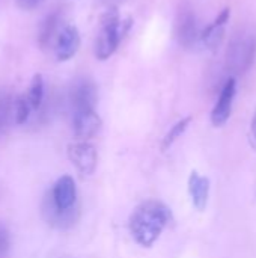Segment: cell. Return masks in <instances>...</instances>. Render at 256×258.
Wrapping results in <instances>:
<instances>
[{
  "instance_id": "obj_10",
  "label": "cell",
  "mask_w": 256,
  "mask_h": 258,
  "mask_svg": "<svg viewBox=\"0 0 256 258\" xmlns=\"http://www.w3.org/2000/svg\"><path fill=\"white\" fill-rule=\"evenodd\" d=\"M101 118L97 113V110H89V112H81V113H74L72 115V128L74 133L78 139L88 141L94 138L100 128H101Z\"/></svg>"
},
{
  "instance_id": "obj_11",
  "label": "cell",
  "mask_w": 256,
  "mask_h": 258,
  "mask_svg": "<svg viewBox=\"0 0 256 258\" xmlns=\"http://www.w3.org/2000/svg\"><path fill=\"white\" fill-rule=\"evenodd\" d=\"M229 20V8L223 9L219 17L210 24L207 26L199 36V41L207 47V48H217L223 39V33H225V26Z\"/></svg>"
},
{
  "instance_id": "obj_14",
  "label": "cell",
  "mask_w": 256,
  "mask_h": 258,
  "mask_svg": "<svg viewBox=\"0 0 256 258\" xmlns=\"http://www.w3.org/2000/svg\"><path fill=\"white\" fill-rule=\"evenodd\" d=\"M14 122V97L6 89H0V139Z\"/></svg>"
},
{
  "instance_id": "obj_4",
  "label": "cell",
  "mask_w": 256,
  "mask_h": 258,
  "mask_svg": "<svg viewBox=\"0 0 256 258\" xmlns=\"http://www.w3.org/2000/svg\"><path fill=\"white\" fill-rule=\"evenodd\" d=\"M256 54V35L250 29H241L235 32L232 36L228 53H226V63L228 70L232 74H243L246 73Z\"/></svg>"
},
{
  "instance_id": "obj_3",
  "label": "cell",
  "mask_w": 256,
  "mask_h": 258,
  "mask_svg": "<svg viewBox=\"0 0 256 258\" xmlns=\"http://www.w3.org/2000/svg\"><path fill=\"white\" fill-rule=\"evenodd\" d=\"M127 29L128 24L125 26V23L121 20L116 6H110V9L101 18V27L95 42L97 59L100 60L109 59L119 47Z\"/></svg>"
},
{
  "instance_id": "obj_15",
  "label": "cell",
  "mask_w": 256,
  "mask_h": 258,
  "mask_svg": "<svg viewBox=\"0 0 256 258\" xmlns=\"http://www.w3.org/2000/svg\"><path fill=\"white\" fill-rule=\"evenodd\" d=\"M24 95H26L32 110H38L41 107V104L44 101V79L41 74L33 76L30 86H29V91Z\"/></svg>"
},
{
  "instance_id": "obj_8",
  "label": "cell",
  "mask_w": 256,
  "mask_h": 258,
  "mask_svg": "<svg viewBox=\"0 0 256 258\" xmlns=\"http://www.w3.org/2000/svg\"><path fill=\"white\" fill-rule=\"evenodd\" d=\"M237 92V82L234 77L228 79L226 83L223 85L220 95L217 98V103L211 112V122L214 127H222L228 122L229 116H231V110H232V103H234V97Z\"/></svg>"
},
{
  "instance_id": "obj_20",
  "label": "cell",
  "mask_w": 256,
  "mask_h": 258,
  "mask_svg": "<svg viewBox=\"0 0 256 258\" xmlns=\"http://www.w3.org/2000/svg\"><path fill=\"white\" fill-rule=\"evenodd\" d=\"M104 3H107L109 6H116L118 3H121V2H124V0H103Z\"/></svg>"
},
{
  "instance_id": "obj_16",
  "label": "cell",
  "mask_w": 256,
  "mask_h": 258,
  "mask_svg": "<svg viewBox=\"0 0 256 258\" xmlns=\"http://www.w3.org/2000/svg\"><path fill=\"white\" fill-rule=\"evenodd\" d=\"M190 121H192V118L190 116H187V118H183L181 121H178L169 132H167V135L164 136V139H163V142H161V150L163 151H166V150H169L172 145H174V142L187 130V127H189V124H190Z\"/></svg>"
},
{
  "instance_id": "obj_13",
  "label": "cell",
  "mask_w": 256,
  "mask_h": 258,
  "mask_svg": "<svg viewBox=\"0 0 256 258\" xmlns=\"http://www.w3.org/2000/svg\"><path fill=\"white\" fill-rule=\"evenodd\" d=\"M60 21H62V14L59 11H54L44 18L38 33V42L42 48H47L53 44L57 33L60 32Z\"/></svg>"
},
{
  "instance_id": "obj_1",
  "label": "cell",
  "mask_w": 256,
  "mask_h": 258,
  "mask_svg": "<svg viewBox=\"0 0 256 258\" xmlns=\"http://www.w3.org/2000/svg\"><path fill=\"white\" fill-rule=\"evenodd\" d=\"M42 216L48 225L57 230H68L77 224L80 204L72 177L62 175L56 180L42 201Z\"/></svg>"
},
{
  "instance_id": "obj_2",
  "label": "cell",
  "mask_w": 256,
  "mask_h": 258,
  "mask_svg": "<svg viewBox=\"0 0 256 258\" xmlns=\"http://www.w3.org/2000/svg\"><path fill=\"white\" fill-rule=\"evenodd\" d=\"M170 221L172 213L166 204L157 200H148L134 209L128 221V228L140 246L151 248Z\"/></svg>"
},
{
  "instance_id": "obj_18",
  "label": "cell",
  "mask_w": 256,
  "mask_h": 258,
  "mask_svg": "<svg viewBox=\"0 0 256 258\" xmlns=\"http://www.w3.org/2000/svg\"><path fill=\"white\" fill-rule=\"evenodd\" d=\"M11 251V233L0 221V258H8Z\"/></svg>"
},
{
  "instance_id": "obj_17",
  "label": "cell",
  "mask_w": 256,
  "mask_h": 258,
  "mask_svg": "<svg viewBox=\"0 0 256 258\" xmlns=\"http://www.w3.org/2000/svg\"><path fill=\"white\" fill-rule=\"evenodd\" d=\"M30 112H32V109H30L29 101L24 94L14 98V121L17 124H24L29 119Z\"/></svg>"
},
{
  "instance_id": "obj_21",
  "label": "cell",
  "mask_w": 256,
  "mask_h": 258,
  "mask_svg": "<svg viewBox=\"0 0 256 258\" xmlns=\"http://www.w3.org/2000/svg\"><path fill=\"white\" fill-rule=\"evenodd\" d=\"M252 133H253V138H255L256 141V112L255 115H253V121H252Z\"/></svg>"
},
{
  "instance_id": "obj_5",
  "label": "cell",
  "mask_w": 256,
  "mask_h": 258,
  "mask_svg": "<svg viewBox=\"0 0 256 258\" xmlns=\"http://www.w3.org/2000/svg\"><path fill=\"white\" fill-rule=\"evenodd\" d=\"M98 92L95 83L88 77H78L74 80L69 89V104L72 115L95 110Z\"/></svg>"
},
{
  "instance_id": "obj_19",
  "label": "cell",
  "mask_w": 256,
  "mask_h": 258,
  "mask_svg": "<svg viewBox=\"0 0 256 258\" xmlns=\"http://www.w3.org/2000/svg\"><path fill=\"white\" fill-rule=\"evenodd\" d=\"M18 2V6L23 9V11H33L36 9L44 0H17Z\"/></svg>"
},
{
  "instance_id": "obj_7",
  "label": "cell",
  "mask_w": 256,
  "mask_h": 258,
  "mask_svg": "<svg viewBox=\"0 0 256 258\" xmlns=\"http://www.w3.org/2000/svg\"><path fill=\"white\" fill-rule=\"evenodd\" d=\"M201 32L198 20L190 8H183L177 17V39L184 48H192L199 42Z\"/></svg>"
},
{
  "instance_id": "obj_6",
  "label": "cell",
  "mask_w": 256,
  "mask_h": 258,
  "mask_svg": "<svg viewBox=\"0 0 256 258\" xmlns=\"http://www.w3.org/2000/svg\"><path fill=\"white\" fill-rule=\"evenodd\" d=\"M68 159L75 166L80 175L89 177L95 172L98 165V153L88 141H80L68 145Z\"/></svg>"
},
{
  "instance_id": "obj_9",
  "label": "cell",
  "mask_w": 256,
  "mask_h": 258,
  "mask_svg": "<svg viewBox=\"0 0 256 258\" xmlns=\"http://www.w3.org/2000/svg\"><path fill=\"white\" fill-rule=\"evenodd\" d=\"M80 48V33L75 26H63L54 39V53L57 60H69Z\"/></svg>"
},
{
  "instance_id": "obj_12",
  "label": "cell",
  "mask_w": 256,
  "mask_h": 258,
  "mask_svg": "<svg viewBox=\"0 0 256 258\" xmlns=\"http://www.w3.org/2000/svg\"><path fill=\"white\" fill-rule=\"evenodd\" d=\"M189 194L192 198L193 206L198 210H204L208 203V195H210V180L204 175H199L196 171L190 174L189 178Z\"/></svg>"
}]
</instances>
